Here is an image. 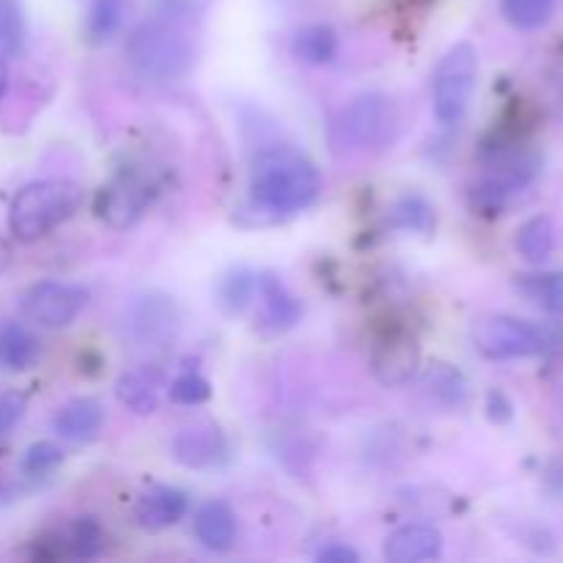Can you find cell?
<instances>
[{
    "label": "cell",
    "instance_id": "34",
    "mask_svg": "<svg viewBox=\"0 0 563 563\" xmlns=\"http://www.w3.org/2000/svg\"><path fill=\"white\" fill-rule=\"evenodd\" d=\"M9 264H11V247H9V242L0 236V273H5V267H9Z\"/></svg>",
    "mask_w": 563,
    "mask_h": 563
},
{
    "label": "cell",
    "instance_id": "30",
    "mask_svg": "<svg viewBox=\"0 0 563 563\" xmlns=\"http://www.w3.org/2000/svg\"><path fill=\"white\" fill-rule=\"evenodd\" d=\"M168 396L170 401L185 407H198L203 401H209L212 396V385H209L207 377H201L198 372H185L168 385Z\"/></svg>",
    "mask_w": 563,
    "mask_h": 563
},
{
    "label": "cell",
    "instance_id": "27",
    "mask_svg": "<svg viewBox=\"0 0 563 563\" xmlns=\"http://www.w3.org/2000/svg\"><path fill=\"white\" fill-rule=\"evenodd\" d=\"M256 280L258 275L247 273V269H234L231 275H225L220 284V306L229 313H240L256 295Z\"/></svg>",
    "mask_w": 563,
    "mask_h": 563
},
{
    "label": "cell",
    "instance_id": "18",
    "mask_svg": "<svg viewBox=\"0 0 563 563\" xmlns=\"http://www.w3.org/2000/svg\"><path fill=\"white\" fill-rule=\"evenodd\" d=\"M421 385L429 399L434 405L445 407V410H460L467 401V394H471V385H467L465 374L445 361L429 363L421 374Z\"/></svg>",
    "mask_w": 563,
    "mask_h": 563
},
{
    "label": "cell",
    "instance_id": "15",
    "mask_svg": "<svg viewBox=\"0 0 563 563\" xmlns=\"http://www.w3.org/2000/svg\"><path fill=\"white\" fill-rule=\"evenodd\" d=\"M163 388V372L154 366L130 368V372H124L115 379V396L135 416H152V412H157Z\"/></svg>",
    "mask_w": 563,
    "mask_h": 563
},
{
    "label": "cell",
    "instance_id": "13",
    "mask_svg": "<svg viewBox=\"0 0 563 563\" xmlns=\"http://www.w3.org/2000/svg\"><path fill=\"white\" fill-rule=\"evenodd\" d=\"M190 509V498L179 487H154L135 504V522L148 533H159L176 526Z\"/></svg>",
    "mask_w": 563,
    "mask_h": 563
},
{
    "label": "cell",
    "instance_id": "12",
    "mask_svg": "<svg viewBox=\"0 0 563 563\" xmlns=\"http://www.w3.org/2000/svg\"><path fill=\"white\" fill-rule=\"evenodd\" d=\"M443 553V533L427 522L401 526L385 539V559L390 563L434 561Z\"/></svg>",
    "mask_w": 563,
    "mask_h": 563
},
{
    "label": "cell",
    "instance_id": "10",
    "mask_svg": "<svg viewBox=\"0 0 563 563\" xmlns=\"http://www.w3.org/2000/svg\"><path fill=\"white\" fill-rule=\"evenodd\" d=\"M421 368V346L418 339L407 330H394L374 344L372 372L374 379L385 388L407 385Z\"/></svg>",
    "mask_w": 563,
    "mask_h": 563
},
{
    "label": "cell",
    "instance_id": "2",
    "mask_svg": "<svg viewBox=\"0 0 563 563\" xmlns=\"http://www.w3.org/2000/svg\"><path fill=\"white\" fill-rule=\"evenodd\" d=\"M185 16L187 5L181 0H163L157 14L143 20L132 31L126 42V58L143 80L170 82L190 71L196 47Z\"/></svg>",
    "mask_w": 563,
    "mask_h": 563
},
{
    "label": "cell",
    "instance_id": "1",
    "mask_svg": "<svg viewBox=\"0 0 563 563\" xmlns=\"http://www.w3.org/2000/svg\"><path fill=\"white\" fill-rule=\"evenodd\" d=\"M322 190V174L311 157L289 146L267 148L253 159L251 203L258 214L280 220L311 207Z\"/></svg>",
    "mask_w": 563,
    "mask_h": 563
},
{
    "label": "cell",
    "instance_id": "19",
    "mask_svg": "<svg viewBox=\"0 0 563 563\" xmlns=\"http://www.w3.org/2000/svg\"><path fill=\"white\" fill-rule=\"evenodd\" d=\"M291 53L308 66H324L339 55V33L324 22L302 25L291 38Z\"/></svg>",
    "mask_w": 563,
    "mask_h": 563
},
{
    "label": "cell",
    "instance_id": "7",
    "mask_svg": "<svg viewBox=\"0 0 563 563\" xmlns=\"http://www.w3.org/2000/svg\"><path fill=\"white\" fill-rule=\"evenodd\" d=\"M157 181L143 168H124L102 187L97 212L110 229H130L148 212L157 198Z\"/></svg>",
    "mask_w": 563,
    "mask_h": 563
},
{
    "label": "cell",
    "instance_id": "23",
    "mask_svg": "<svg viewBox=\"0 0 563 563\" xmlns=\"http://www.w3.org/2000/svg\"><path fill=\"white\" fill-rule=\"evenodd\" d=\"M390 225L401 231H412V234H432L438 218H434V209L427 198L405 196L390 209Z\"/></svg>",
    "mask_w": 563,
    "mask_h": 563
},
{
    "label": "cell",
    "instance_id": "21",
    "mask_svg": "<svg viewBox=\"0 0 563 563\" xmlns=\"http://www.w3.org/2000/svg\"><path fill=\"white\" fill-rule=\"evenodd\" d=\"M515 247L526 262L544 264L553 256L555 247V223L550 214H537L517 229Z\"/></svg>",
    "mask_w": 563,
    "mask_h": 563
},
{
    "label": "cell",
    "instance_id": "14",
    "mask_svg": "<svg viewBox=\"0 0 563 563\" xmlns=\"http://www.w3.org/2000/svg\"><path fill=\"white\" fill-rule=\"evenodd\" d=\"M256 291L262 297V328L273 330V333H286L295 328L302 317V306L289 286L278 278L275 273H262L256 280Z\"/></svg>",
    "mask_w": 563,
    "mask_h": 563
},
{
    "label": "cell",
    "instance_id": "6",
    "mask_svg": "<svg viewBox=\"0 0 563 563\" xmlns=\"http://www.w3.org/2000/svg\"><path fill=\"white\" fill-rule=\"evenodd\" d=\"M473 346L489 361H520V357L542 355L548 339L542 330L506 313H484L471 324Z\"/></svg>",
    "mask_w": 563,
    "mask_h": 563
},
{
    "label": "cell",
    "instance_id": "26",
    "mask_svg": "<svg viewBox=\"0 0 563 563\" xmlns=\"http://www.w3.org/2000/svg\"><path fill=\"white\" fill-rule=\"evenodd\" d=\"M25 42V22L16 0H0V58H11Z\"/></svg>",
    "mask_w": 563,
    "mask_h": 563
},
{
    "label": "cell",
    "instance_id": "16",
    "mask_svg": "<svg viewBox=\"0 0 563 563\" xmlns=\"http://www.w3.org/2000/svg\"><path fill=\"white\" fill-rule=\"evenodd\" d=\"M196 539L209 553H229L236 542V517L223 500H209L196 515Z\"/></svg>",
    "mask_w": 563,
    "mask_h": 563
},
{
    "label": "cell",
    "instance_id": "22",
    "mask_svg": "<svg viewBox=\"0 0 563 563\" xmlns=\"http://www.w3.org/2000/svg\"><path fill=\"white\" fill-rule=\"evenodd\" d=\"M515 286L533 306L563 317V273H528L520 275Z\"/></svg>",
    "mask_w": 563,
    "mask_h": 563
},
{
    "label": "cell",
    "instance_id": "11",
    "mask_svg": "<svg viewBox=\"0 0 563 563\" xmlns=\"http://www.w3.org/2000/svg\"><path fill=\"white\" fill-rule=\"evenodd\" d=\"M126 333L141 344H159L174 339L179 330L176 306L163 295H143L126 311Z\"/></svg>",
    "mask_w": 563,
    "mask_h": 563
},
{
    "label": "cell",
    "instance_id": "17",
    "mask_svg": "<svg viewBox=\"0 0 563 563\" xmlns=\"http://www.w3.org/2000/svg\"><path fill=\"white\" fill-rule=\"evenodd\" d=\"M104 423V410L97 399L91 396H82V399H71L69 405L60 407V412L55 416L53 429L69 443H88L99 434Z\"/></svg>",
    "mask_w": 563,
    "mask_h": 563
},
{
    "label": "cell",
    "instance_id": "33",
    "mask_svg": "<svg viewBox=\"0 0 563 563\" xmlns=\"http://www.w3.org/2000/svg\"><path fill=\"white\" fill-rule=\"evenodd\" d=\"M487 410H489V418H493V421L504 423L511 418V401L506 399L504 394H498V390H495V394H489Z\"/></svg>",
    "mask_w": 563,
    "mask_h": 563
},
{
    "label": "cell",
    "instance_id": "24",
    "mask_svg": "<svg viewBox=\"0 0 563 563\" xmlns=\"http://www.w3.org/2000/svg\"><path fill=\"white\" fill-rule=\"evenodd\" d=\"M126 9H130L126 0H93L86 16V31L91 42H110L124 25Z\"/></svg>",
    "mask_w": 563,
    "mask_h": 563
},
{
    "label": "cell",
    "instance_id": "32",
    "mask_svg": "<svg viewBox=\"0 0 563 563\" xmlns=\"http://www.w3.org/2000/svg\"><path fill=\"white\" fill-rule=\"evenodd\" d=\"M317 561H322V563H357V561H361V555H357L352 548H346V544H328V548L319 550Z\"/></svg>",
    "mask_w": 563,
    "mask_h": 563
},
{
    "label": "cell",
    "instance_id": "31",
    "mask_svg": "<svg viewBox=\"0 0 563 563\" xmlns=\"http://www.w3.org/2000/svg\"><path fill=\"white\" fill-rule=\"evenodd\" d=\"M25 407H27L25 396L16 394V390L0 396V438H5V434H9L11 429L22 421V416H25Z\"/></svg>",
    "mask_w": 563,
    "mask_h": 563
},
{
    "label": "cell",
    "instance_id": "29",
    "mask_svg": "<svg viewBox=\"0 0 563 563\" xmlns=\"http://www.w3.org/2000/svg\"><path fill=\"white\" fill-rule=\"evenodd\" d=\"M64 462V451L53 443H33L22 456V476L27 478H47Z\"/></svg>",
    "mask_w": 563,
    "mask_h": 563
},
{
    "label": "cell",
    "instance_id": "5",
    "mask_svg": "<svg viewBox=\"0 0 563 563\" xmlns=\"http://www.w3.org/2000/svg\"><path fill=\"white\" fill-rule=\"evenodd\" d=\"M478 86V49L460 42L440 58L432 80V104L440 124L456 126L465 119Z\"/></svg>",
    "mask_w": 563,
    "mask_h": 563
},
{
    "label": "cell",
    "instance_id": "9",
    "mask_svg": "<svg viewBox=\"0 0 563 563\" xmlns=\"http://www.w3.org/2000/svg\"><path fill=\"white\" fill-rule=\"evenodd\" d=\"M170 456L190 471H214L231 460V445L220 427L201 421L179 429L170 440Z\"/></svg>",
    "mask_w": 563,
    "mask_h": 563
},
{
    "label": "cell",
    "instance_id": "35",
    "mask_svg": "<svg viewBox=\"0 0 563 563\" xmlns=\"http://www.w3.org/2000/svg\"><path fill=\"white\" fill-rule=\"evenodd\" d=\"M5 88H9V69H5L3 58H0V99H3Z\"/></svg>",
    "mask_w": 563,
    "mask_h": 563
},
{
    "label": "cell",
    "instance_id": "4",
    "mask_svg": "<svg viewBox=\"0 0 563 563\" xmlns=\"http://www.w3.org/2000/svg\"><path fill=\"white\" fill-rule=\"evenodd\" d=\"M401 113L394 97L383 91H368L352 99L333 121V146L350 154L379 152L399 135Z\"/></svg>",
    "mask_w": 563,
    "mask_h": 563
},
{
    "label": "cell",
    "instance_id": "20",
    "mask_svg": "<svg viewBox=\"0 0 563 563\" xmlns=\"http://www.w3.org/2000/svg\"><path fill=\"white\" fill-rule=\"evenodd\" d=\"M38 361V341L25 324H0V366L5 372H25Z\"/></svg>",
    "mask_w": 563,
    "mask_h": 563
},
{
    "label": "cell",
    "instance_id": "3",
    "mask_svg": "<svg viewBox=\"0 0 563 563\" xmlns=\"http://www.w3.org/2000/svg\"><path fill=\"white\" fill-rule=\"evenodd\" d=\"M82 203V187L71 179L31 181L14 196L9 229L20 242H36L71 220Z\"/></svg>",
    "mask_w": 563,
    "mask_h": 563
},
{
    "label": "cell",
    "instance_id": "8",
    "mask_svg": "<svg viewBox=\"0 0 563 563\" xmlns=\"http://www.w3.org/2000/svg\"><path fill=\"white\" fill-rule=\"evenodd\" d=\"M88 306V291L66 280H38L20 295V311L38 328H66Z\"/></svg>",
    "mask_w": 563,
    "mask_h": 563
},
{
    "label": "cell",
    "instance_id": "25",
    "mask_svg": "<svg viewBox=\"0 0 563 563\" xmlns=\"http://www.w3.org/2000/svg\"><path fill=\"white\" fill-rule=\"evenodd\" d=\"M500 11L517 31H539L553 16L555 0H500Z\"/></svg>",
    "mask_w": 563,
    "mask_h": 563
},
{
    "label": "cell",
    "instance_id": "28",
    "mask_svg": "<svg viewBox=\"0 0 563 563\" xmlns=\"http://www.w3.org/2000/svg\"><path fill=\"white\" fill-rule=\"evenodd\" d=\"M66 548H69L66 555H71V559H93L102 550V528L97 526L93 517L77 520L66 537Z\"/></svg>",
    "mask_w": 563,
    "mask_h": 563
}]
</instances>
